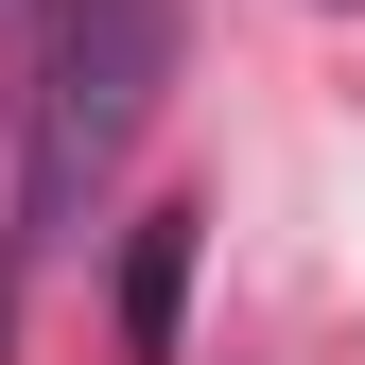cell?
Wrapping results in <instances>:
<instances>
[{
    "mask_svg": "<svg viewBox=\"0 0 365 365\" xmlns=\"http://www.w3.org/2000/svg\"><path fill=\"white\" fill-rule=\"evenodd\" d=\"M157 87H174V0H35V70H18V226L35 244H87Z\"/></svg>",
    "mask_w": 365,
    "mask_h": 365,
    "instance_id": "1",
    "label": "cell"
},
{
    "mask_svg": "<svg viewBox=\"0 0 365 365\" xmlns=\"http://www.w3.org/2000/svg\"><path fill=\"white\" fill-rule=\"evenodd\" d=\"M192 226L209 209H140V261H122V348L174 365V296H192Z\"/></svg>",
    "mask_w": 365,
    "mask_h": 365,
    "instance_id": "2",
    "label": "cell"
}]
</instances>
